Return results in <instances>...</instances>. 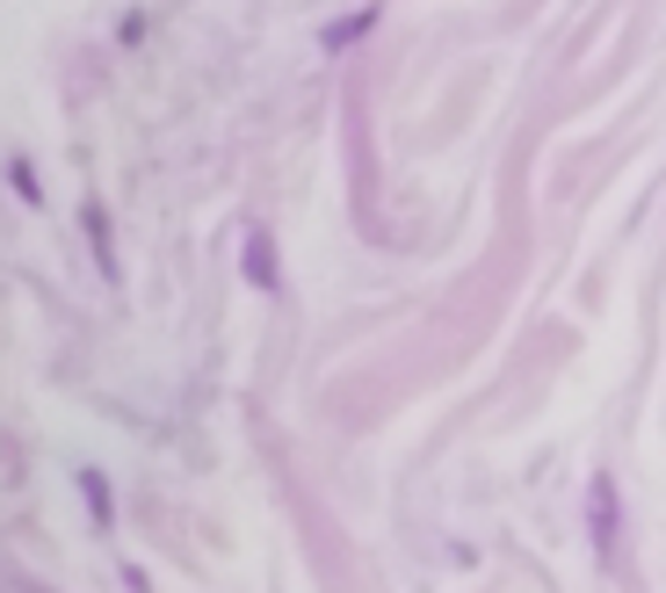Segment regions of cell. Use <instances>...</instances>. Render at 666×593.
<instances>
[{
	"instance_id": "277c9868",
	"label": "cell",
	"mask_w": 666,
	"mask_h": 593,
	"mask_svg": "<svg viewBox=\"0 0 666 593\" xmlns=\"http://www.w3.org/2000/svg\"><path fill=\"white\" fill-rule=\"evenodd\" d=\"M80 485H88V506H95V522H109V492H102V478L88 471V478H80Z\"/></svg>"
},
{
	"instance_id": "6da1fadb",
	"label": "cell",
	"mask_w": 666,
	"mask_h": 593,
	"mask_svg": "<svg viewBox=\"0 0 666 593\" xmlns=\"http://www.w3.org/2000/svg\"><path fill=\"white\" fill-rule=\"evenodd\" d=\"M587 522H595V550H601V558H615V485H609V478L587 485Z\"/></svg>"
},
{
	"instance_id": "7a4b0ae2",
	"label": "cell",
	"mask_w": 666,
	"mask_h": 593,
	"mask_svg": "<svg viewBox=\"0 0 666 593\" xmlns=\"http://www.w3.org/2000/svg\"><path fill=\"white\" fill-rule=\"evenodd\" d=\"M246 282H254V290H276V246H268L262 225L246 232Z\"/></svg>"
},
{
	"instance_id": "3957f363",
	"label": "cell",
	"mask_w": 666,
	"mask_h": 593,
	"mask_svg": "<svg viewBox=\"0 0 666 593\" xmlns=\"http://www.w3.org/2000/svg\"><path fill=\"white\" fill-rule=\"evenodd\" d=\"M369 30V15H355V22H333V30H326V52H341V44H355V36H363Z\"/></svg>"
}]
</instances>
